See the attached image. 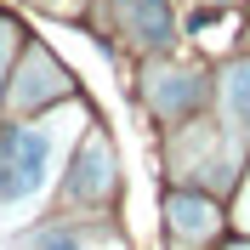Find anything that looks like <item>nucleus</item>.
<instances>
[{
    "instance_id": "1",
    "label": "nucleus",
    "mask_w": 250,
    "mask_h": 250,
    "mask_svg": "<svg viewBox=\"0 0 250 250\" xmlns=\"http://www.w3.org/2000/svg\"><path fill=\"white\" fill-rule=\"evenodd\" d=\"M57 125H12L0 137V210H23L46 193L57 165Z\"/></svg>"
},
{
    "instance_id": "2",
    "label": "nucleus",
    "mask_w": 250,
    "mask_h": 250,
    "mask_svg": "<svg viewBox=\"0 0 250 250\" xmlns=\"http://www.w3.org/2000/svg\"><path fill=\"white\" fill-rule=\"evenodd\" d=\"M108 188H114V159H108V142H103V137H91L85 148H80L74 171H68V193H74L80 205H91V199H108Z\"/></svg>"
},
{
    "instance_id": "3",
    "label": "nucleus",
    "mask_w": 250,
    "mask_h": 250,
    "mask_svg": "<svg viewBox=\"0 0 250 250\" xmlns=\"http://www.w3.org/2000/svg\"><path fill=\"white\" fill-rule=\"evenodd\" d=\"M125 17V29L137 46H171L176 34V17H171V0H114Z\"/></svg>"
},
{
    "instance_id": "4",
    "label": "nucleus",
    "mask_w": 250,
    "mask_h": 250,
    "mask_svg": "<svg viewBox=\"0 0 250 250\" xmlns=\"http://www.w3.org/2000/svg\"><path fill=\"white\" fill-rule=\"evenodd\" d=\"M165 216H171V228L182 239H210L216 233V205L210 199H199V193H171V205H165Z\"/></svg>"
},
{
    "instance_id": "5",
    "label": "nucleus",
    "mask_w": 250,
    "mask_h": 250,
    "mask_svg": "<svg viewBox=\"0 0 250 250\" xmlns=\"http://www.w3.org/2000/svg\"><path fill=\"white\" fill-rule=\"evenodd\" d=\"M148 97H154L159 114H188L205 97V80L188 74V68H176V74H154V91H148Z\"/></svg>"
},
{
    "instance_id": "6",
    "label": "nucleus",
    "mask_w": 250,
    "mask_h": 250,
    "mask_svg": "<svg viewBox=\"0 0 250 250\" xmlns=\"http://www.w3.org/2000/svg\"><path fill=\"white\" fill-rule=\"evenodd\" d=\"M222 97H228V114H233V125H250V57L228 68V80H222Z\"/></svg>"
},
{
    "instance_id": "7",
    "label": "nucleus",
    "mask_w": 250,
    "mask_h": 250,
    "mask_svg": "<svg viewBox=\"0 0 250 250\" xmlns=\"http://www.w3.org/2000/svg\"><path fill=\"white\" fill-rule=\"evenodd\" d=\"M51 91H62V80H57V68L34 51V57H29V85H17V103L29 108V103H46Z\"/></svg>"
},
{
    "instance_id": "8",
    "label": "nucleus",
    "mask_w": 250,
    "mask_h": 250,
    "mask_svg": "<svg viewBox=\"0 0 250 250\" xmlns=\"http://www.w3.org/2000/svg\"><path fill=\"white\" fill-rule=\"evenodd\" d=\"M40 250H91V245H85L80 233H46V239H40Z\"/></svg>"
},
{
    "instance_id": "9",
    "label": "nucleus",
    "mask_w": 250,
    "mask_h": 250,
    "mask_svg": "<svg viewBox=\"0 0 250 250\" xmlns=\"http://www.w3.org/2000/svg\"><path fill=\"white\" fill-rule=\"evenodd\" d=\"M6 51H12V29L0 23V80H6Z\"/></svg>"
},
{
    "instance_id": "10",
    "label": "nucleus",
    "mask_w": 250,
    "mask_h": 250,
    "mask_svg": "<svg viewBox=\"0 0 250 250\" xmlns=\"http://www.w3.org/2000/svg\"><path fill=\"white\" fill-rule=\"evenodd\" d=\"M216 6H233V0H216Z\"/></svg>"
},
{
    "instance_id": "11",
    "label": "nucleus",
    "mask_w": 250,
    "mask_h": 250,
    "mask_svg": "<svg viewBox=\"0 0 250 250\" xmlns=\"http://www.w3.org/2000/svg\"><path fill=\"white\" fill-rule=\"evenodd\" d=\"M233 250H250V245H233Z\"/></svg>"
}]
</instances>
